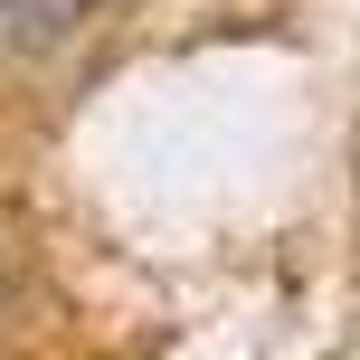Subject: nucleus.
<instances>
[{
  "instance_id": "f257e3e1",
  "label": "nucleus",
  "mask_w": 360,
  "mask_h": 360,
  "mask_svg": "<svg viewBox=\"0 0 360 360\" xmlns=\"http://www.w3.org/2000/svg\"><path fill=\"white\" fill-rule=\"evenodd\" d=\"M95 0H0V38H57V29H76Z\"/></svg>"
}]
</instances>
